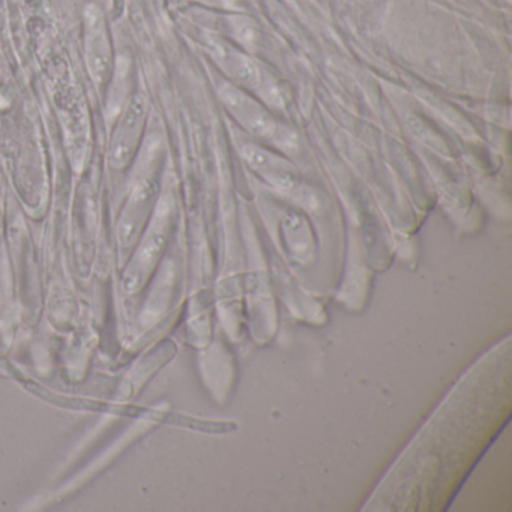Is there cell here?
I'll use <instances>...</instances> for the list:
<instances>
[{
	"label": "cell",
	"instance_id": "6da1fadb",
	"mask_svg": "<svg viewBox=\"0 0 512 512\" xmlns=\"http://www.w3.org/2000/svg\"><path fill=\"white\" fill-rule=\"evenodd\" d=\"M221 100L226 104L236 121L247 128L251 134L268 140V142L277 143V145L286 146V149L295 146V134L287 133L284 128L278 127L271 115L257 103L253 98L248 97L241 89L233 85H224L220 89Z\"/></svg>",
	"mask_w": 512,
	"mask_h": 512
},
{
	"label": "cell",
	"instance_id": "7a4b0ae2",
	"mask_svg": "<svg viewBox=\"0 0 512 512\" xmlns=\"http://www.w3.org/2000/svg\"><path fill=\"white\" fill-rule=\"evenodd\" d=\"M145 116V100L137 95L125 107L124 115H122L121 122L116 128L112 146H110V164L116 169L127 166L133 158L134 151L139 146Z\"/></svg>",
	"mask_w": 512,
	"mask_h": 512
},
{
	"label": "cell",
	"instance_id": "3957f363",
	"mask_svg": "<svg viewBox=\"0 0 512 512\" xmlns=\"http://www.w3.org/2000/svg\"><path fill=\"white\" fill-rule=\"evenodd\" d=\"M86 64L92 82L97 88H103L110 79V44L104 29L100 10L89 7L86 11Z\"/></svg>",
	"mask_w": 512,
	"mask_h": 512
},
{
	"label": "cell",
	"instance_id": "277c9868",
	"mask_svg": "<svg viewBox=\"0 0 512 512\" xmlns=\"http://www.w3.org/2000/svg\"><path fill=\"white\" fill-rule=\"evenodd\" d=\"M170 203L164 202L157 211L154 223L149 229L143 244L140 245L133 263L127 272V286L130 290H136L140 286L143 275L151 269L157 257L163 250L166 242L167 230H169Z\"/></svg>",
	"mask_w": 512,
	"mask_h": 512
},
{
	"label": "cell",
	"instance_id": "5b68a950",
	"mask_svg": "<svg viewBox=\"0 0 512 512\" xmlns=\"http://www.w3.org/2000/svg\"><path fill=\"white\" fill-rule=\"evenodd\" d=\"M242 155L245 161L259 172L263 178L268 179L275 187L281 190H292L296 187V175L293 167L287 161L281 160L277 155L259 148V146H242Z\"/></svg>",
	"mask_w": 512,
	"mask_h": 512
},
{
	"label": "cell",
	"instance_id": "8992f818",
	"mask_svg": "<svg viewBox=\"0 0 512 512\" xmlns=\"http://www.w3.org/2000/svg\"><path fill=\"white\" fill-rule=\"evenodd\" d=\"M154 190L155 181L151 172L143 173L134 184L130 200H128L127 208H125L124 217L121 220V226H119V238L125 245H130V242L136 236Z\"/></svg>",
	"mask_w": 512,
	"mask_h": 512
},
{
	"label": "cell",
	"instance_id": "52a82bcc",
	"mask_svg": "<svg viewBox=\"0 0 512 512\" xmlns=\"http://www.w3.org/2000/svg\"><path fill=\"white\" fill-rule=\"evenodd\" d=\"M214 55L218 64L239 85L251 89L259 88L262 85L259 70H257L256 65L247 56L236 52V50L229 49V47L223 46V44H217L214 47Z\"/></svg>",
	"mask_w": 512,
	"mask_h": 512
}]
</instances>
